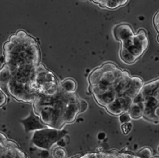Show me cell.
Returning <instances> with one entry per match:
<instances>
[{"label":"cell","mask_w":159,"mask_h":158,"mask_svg":"<svg viewBox=\"0 0 159 158\" xmlns=\"http://www.w3.org/2000/svg\"><path fill=\"white\" fill-rule=\"evenodd\" d=\"M4 63L11 74L23 66L39 64L40 52L34 38L24 30H19L4 45Z\"/></svg>","instance_id":"obj_1"},{"label":"cell","mask_w":159,"mask_h":158,"mask_svg":"<svg viewBox=\"0 0 159 158\" xmlns=\"http://www.w3.org/2000/svg\"><path fill=\"white\" fill-rule=\"evenodd\" d=\"M66 133L67 131L65 129H57L48 127L33 132L31 143L39 149L48 151L58 140L63 138Z\"/></svg>","instance_id":"obj_2"},{"label":"cell","mask_w":159,"mask_h":158,"mask_svg":"<svg viewBox=\"0 0 159 158\" xmlns=\"http://www.w3.org/2000/svg\"><path fill=\"white\" fill-rule=\"evenodd\" d=\"M7 91L16 100L27 103H34L39 95L30 86L19 82L11 77L7 85Z\"/></svg>","instance_id":"obj_3"},{"label":"cell","mask_w":159,"mask_h":158,"mask_svg":"<svg viewBox=\"0 0 159 158\" xmlns=\"http://www.w3.org/2000/svg\"><path fill=\"white\" fill-rule=\"evenodd\" d=\"M19 122L23 126L26 133L34 132L37 130L48 128L47 125L43 124L40 117L35 113L34 110H31L27 117L19 120Z\"/></svg>","instance_id":"obj_4"},{"label":"cell","mask_w":159,"mask_h":158,"mask_svg":"<svg viewBox=\"0 0 159 158\" xmlns=\"http://www.w3.org/2000/svg\"><path fill=\"white\" fill-rule=\"evenodd\" d=\"M143 102L144 104L143 116L148 120L157 123L158 121L155 120L153 115L155 108L159 105V102L157 99L155 98L154 96L146 97L144 98Z\"/></svg>","instance_id":"obj_5"},{"label":"cell","mask_w":159,"mask_h":158,"mask_svg":"<svg viewBox=\"0 0 159 158\" xmlns=\"http://www.w3.org/2000/svg\"><path fill=\"white\" fill-rule=\"evenodd\" d=\"M113 33L115 38L121 42L134 35L131 26L127 24H121L116 26Z\"/></svg>","instance_id":"obj_6"},{"label":"cell","mask_w":159,"mask_h":158,"mask_svg":"<svg viewBox=\"0 0 159 158\" xmlns=\"http://www.w3.org/2000/svg\"><path fill=\"white\" fill-rule=\"evenodd\" d=\"M78 113H80V109L78 105V102H70L64 112L63 121L65 123H70L73 122L76 117Z\"/></svg>","instance_id":"obj_7"},{"label":"cell","mask_w":159,"mask_h":158,"mask_svg":"<svg viewBox=\"0 0 159 158\" xmlns=\"http://www.w3.org/2000/svg\"><path fill=\"white\" fill-rule=\"evenodd\" d=\"M94 97L98 103L104 107H106L117 98L116 94L112 88L101 94L94 95Z\"/></svg>","instance_id":"obj_8"},{"label":"cell","mask_w":159,"mask_h":158,"mask_svg":"<svg viewBox=\"0 0 159 158\" xmlns=\"http://www.w3.org/2000/svg\"><path fill=\"white\" fill-rule=\"evenodd\" d=\"M159 89V79L143 85L140 94L144 98L149 96H153L155 93Z\"/></svg>","instance_id":"obj_9"},{"label":"cell","mask_w":159,"mask_h":158,"mask_svg":"<svg viewBox=\"0 0 159 158\" xmlns=\"http://www.w3.org/2000/svg\"><path fill=\"white\" fill-rule=\"evenodd\" d=\"M144 110L143 102H140L137 103H132L131 105L128 113L131 118L139 119L143 116Z\"/></svg>","instance_id":"obj_10"},{"label":"cell","mask_w":159,"mask_h":158,"mask_svg":"<svg viewBox=\"0 0 159 158\" xmlns=\"http://www.w3.org/2000/svg\"><path fill=\"white\" fill-rule=\"evenodd\" d=\"M11 77L10 71L7 66L4 64L0 69V87L4 90L7 91V85Z\"/></svg>","instance_id":"obj_11"},{"label":"cell","mask_w":159,"mask_h":158,"mask_svg":"<svg viewBox=\"0 0 159 158\" xmlns=\"http://www.w3.org/2000/svg\"><path fill=\"white\" fill-rule=\"evenodd\" d=\"M95 3L99 4V5L102 7H106L111 9H116L120 6L125 4L128 1H110V0H100V1H93Z\"/></svg>","instance_id":"obj_12"},{"label":"cell","mask_w":159,"mask_h":158,"mask_svg":"<svg viewBox=\"0 0 159 158\" xmlns=\"http://www.w3.org/2000/svg\"><path fill=\"white\" fill-rule=\"evenodd\" d=\"M103 74L104 72L101 68L95 69L89 76V82L90 84L89 87H93L98 85L100 82Z\"/></svg>","instance_id":"obj_13"},{"label":"cell","mask_w":159,"mask_h":158,"mask_svg":"<svg viewBox=\"0 0 159 158\" xmlns=\"http://www.w3.org/2000/svg\"><path fill=\"white\" fill-rule=\"evenodd\" d=\"M61 88L67 93H73L76 88V82L71 78H67L63 80L60 84Z\"/></svg>","instance_id":"obj_14"},{"label":"cell","mask_w":159,"mask_h":158,"mask_svg":"<svg viewBox=\"0 0 159 158\" xmlns=\"http://www.w3.org/2000/svg\"><path fill=\"white\" fill-rule=\"evenodd\" d=\"M120 56L122 61L127 64H132L137 60V59L132 54H130L126 49L124 48H121Z\"/></svg>","instance_id":"obj_15"},{"label":"cell","mask_w":159,"mask_h":158,"mask_svg":"<svg viewBox=\"0 0 159 158\" xmlns=\"http://www.w3.org/2000/svg\"><path fill=\"white\" fill-rule=\"evenodd\" d=\"M52 155L53 158H66V152L63 147L57 146L53 149Z\"/></svg>","instance_id":"obj_16"},{"label":"cell","mask_w":159,"mask_h":158,"mask_svg":"<svg viewBox=\"0 0 159 158\" xmlns=\"http://www.w3.org/2000/svg\"><path fill=\"white\" fill-rule=\"evenodd\" d=\"M135 156L138 158H151L152 156V151L150 147H145L140 149Z\"/></svg>","instance_id":"obj_17"},{"label":"cell","mask_w":159,"mask_h":158,"mask_svg":"<svg viewBox=\"0 0 159 158\" xmlns=\"http://www.w3.org/2000/svg\"><path fill=\"white\" fill-rule=\"evenodd\" d=\"M100 68L102 70L103 72H107V71H113L114 69H116L117 67L114 63H106L103 64Z\"/></svg>","instance_id":"obj_18"},{"label":"cell","mask_w":159,"mask_h":158,"mask_svg":"<svg viewBox=\"0 0 159 158\" xmlns=\"http://www.w3.org/2000/svg\"><path fill=\"white\" fill-rule=\"evenodd\" d=\"M132 128V125L130 122L123 123L121 125V129L124 134H129Z\"/></svg>","instance_id":"obj_19"},{"label":"cell","mask_w":159,"mask_h":158,"mask_svg":"<svg viewBox=\"0 0 159 158\" xmlns=\"http://www.w3.org/2000/svg\"><path fill=\"white\" fill-rule=\"evenodd\" d=\"M130 120H131V118L127 112H124L121 115H120L119 121L122 124L130 122Z\"/></svg>","instance_id":"obj_20"},{"label":"cell","mask_w":159,"mask_h":158,"mask_svg":"<svg viewBox=\"0 0 159 158\" xmlns=\"http://www.w3.org/2000/svg\"><path fill=\"white\" fill-rule=\"evenodd\" d=\"M78 105H79V109H80V113H83L86 111L88 107V104L83 99H79L78 100Z\"/></svg>","instance_id":"obj_21"},{"label":"cell","mask_w":159,"mask_h":158,"mask_svg":"<svg viewBox=\"0 0 159 158\" xmlns=\"http://www.w3.org/2000/svg\"><path fill=\"white\" fill-rule=\"evenodd\" d=\"M154 25L156 28V30L159 32V11L155 14L153 19Z\"/></svg>","instance_id":"obj_22"},{"label":"cell","mask_w":159,"mask_h":158,"mask_svg":"<svg viewBox=\"0 0 159 158\" xmlns=\"http://www.w3.org/2000/svg\"><path fill=\"white\" fill-rule=\"evenodd\" d=\"M6 101V96L5 94L0 90V107L3 105Z\"/></svg>","instance_id":"obj_23"},{"label":"cell","mask_w":159,"mask_h":158,"mask_svg":"<svg viewBox=\"0 0 159 158\" xmlns=\"http://www.w3.org/2000/svg\"><path fill=\"white\" fill-rule=\"evenodd\" d=\"M64 137H65V136H64ZM64 137H63V138L60 139V140H58V141H57V143H56L58 146L61 147H64L66 145L67 142L65 141V139Z\"/></svg>","instance_id":"obj_24"},{"label":"cell","mask_w":159,"mask_h":158,"mask_svg":"<svg viewBox=\"0 0 159 158\" xmlns=\"http://www.w3.org/2000/svg\"><path fill=\"white\" fill-rule=\"evenodd\" d=\"M153 115L155 118V120L157 121H159V105L155 108L153 112Z\"/></svg>","instance_id":"obj_25"},{"label":"cell","mask_w":159,"mask_h":158,"mask_svg":"<svg viewBox=\"0 0 159 158\" xmlns=\"http://www.w3.org/2000/svg\"><path fill=\"white\" fill-rule=\"evenodd\" d=\"M7 143L6 137L1 133H0V143L5 144Z\"/></svg>","instance_id":"obj_26"},{"label":"cell","mask_w":159,"mask_h":158,"mask_svg":"<svg viewBox=\"0 0 159 158\" xmlns=\"http://www.w3.org/2000/svg\"><path fill=\"white\" fill-rule=\"evenodd\" d=\"M106 134H105V133H104V132H101V133H99L98 134V139H99V140H100V141H102V140H104L105 138H106Z\"/></svg>","instance_id":"obj_27"},{"label":"cell","mask_w":159,"mask_h":158,"mask_svg":"<svg viewBox=\"0 0 159 158\" xmlns=\"http://www.w3.org/2000/svg\"><path fill=\"white\" fill-rule=\"evenodd\" d=\"M128 151H129V148L127 147H125L124 148H123L122 150H121L120 153L124 154H126L128 152Z\"/></svg>","instance_id":"obj_28"},{"label":"cell","mask_w":159,"mask_h":158,"mask_svg":"<svg viewBox=\"0 0 159 158\" xmlns=\"http://www.w3.org/2000/svg\"><path fill=\"white\" fill-rule=\"evenodd\" d=\"M0 61H1V62H4V56H1V57L0 58Z\"/></svg>","instance_id":"obj_29"},{"label":"cell","mask_w":159,"mask_h":158,"mask_svg":"<svg viewBox=\"0 0 159 158\" xmlns=\"http://www.w3.org/2000/svg\"><path fill=\"white\" fill-rule=\"evenodd\" d=\"M157 40L159 42V34H158V36H157Z\"/></svg>","instance_id":"obj_30"},{"label":"cell","mask_w":159,"mask_h":158,"mask_svg":"<svg viewBox=\"0 0 159 158\" xmlns=\"http://www.w3.org/2000/svg\"><path fill=\"white\" fill-rule=\"evenodd\" d=\"M158 151H159V147H158Z\"/></svg>","instance_id":"obj_31"}]
</instances>
